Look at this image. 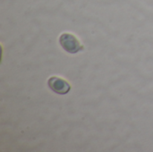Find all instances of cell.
I'll return each mask as SVG.
<instances>
[{"label":"cell","instance_id":"1","mask_svg":"<svg viewBox=\"0 0 153 152\" xmlns=\"http://www.w3.org/2000/svg\"><path fill=\"white\" fill-rule=\"evenodd\" d=\"M59 43L64 50L70 54H76L83 49V46L80 44L75 36L70 33H63L59 37Z\"/></svg>","mask_w":153,"mask_h":152},{"label":"cell","instance_id":"2","mask_svg":"<svg viewBox=\"0 0 153 152\" xmlns=\"http://www.w3.org/2000/svg\"><path fill=\"white\" fill-rule=\"evenodd\" d=\"M48 85L52 91L59 95L67 94L71 90L70 84L65 80L59 78V77H55V76L48 79Z\"/></svg>","mask_w":153,"mask_h":152}]
</instances>
